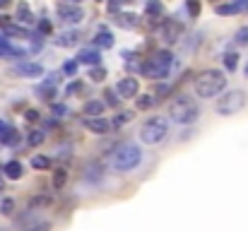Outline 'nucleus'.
I'll list each match as a JSON object with an SVG mask.
<instances>
[{
  "label": "nucleus",
  "mask_w": 248,
  "mask_h": 231,
  "mask_svg": "<svg viewBox=\"0 0 248 231\" xmlns=\"http://www.w3.org/2000/svg\"><path fill=\"white\" fill-rule=\"evenodd\" d=\"M224 87H227V77H224L222 70H215V68L202 70L200 75L193 79V89H195V94L202 96V99L219 96V94L224 92Z\"/></svg>",
  "instance_id": "1"
},
{
  "label": "nucleus",
  "mask_w": 248,
  "mask_h": 231,
  "mask_svg": "<svg viewBox=\"0 0 248 231\" xmlns=\"http://www.w3.org/2000/svg\"><path fill=\"white\" fill-rule=\"evenodd\" d=\"M169 116H171L176 123H181V125H190V123L198 121L200 108H198V104H195L193 96L178 94V96H173L171 104H169Z\"/></svg>",
  "instance_id": "2"
},
{
  "label": "nucleus",
  "mask_w": 248,
  "mask_h": 231,
  "mask_svg": "<svg viewBox=\"0 0 248 231\" xmlns=\"http://www.w3.org/2000/svg\"><path fill=\"white\" fill-rule=\"evenodd\" d=\"M171 65H173V53L162 48V51H155V53L142 63V70H140V73L145 77H150V79H164V77H169V73H171Z\"/></svg>",
  "instance_id": "3"
},
{
  "label": "nucleus",
  "mask_w": 248,
  "mask_h": 231,
  "mask_svg": "<svg viewBox=\"0 0 248 231\" xmlns=\"http://www.w3.org/2000/svg\"><path fill=\"white\" fill-rule=\"evenodd\" d=\"M140 161H142V152H140V147H138V145H133V142H123V145L113 152V156H111L113 169H116V171H121V173L133 171Z\"/></svg>",
  "instance_id": "4"
},
{
  "label": "nucleus",
  "mask_w": 248,
  "mask_h": 231,
  "mask_svg": "<svg viewBox=\"0 0 248 231\" xmlns=\"http://www.w3.org/2000/svg\"><path fill=\"white\" fill-rule=\"evenodd\" d=\"M166 133H169V123L162 116H155L140 125V140L145 145H159L166 138Z\"/></svg>",
  "instance_id": "5"
},
{
  "label": "nucleus",
  "mask_w": 248,
  "mask_h": 231,
  "mask_svg": "<svg viewBox=\"0 0 248 231\" xmlns=\"http://www.w3.org/2000/svg\"><path fill=\"white\" fill-rule=\"evenodd\" d=\"M244 106H246V92L232 89V92H224V96L217 99L215 111H217L219 116H234V113H239Z\"/></svg>",
  "instance_id": "6"
},
{
  "label": "nucleus",
  "mask_w": 248,
  "mask_h": 231,
  "mask_svg": "<svg viewBox=\"0 0 248 231\" xmlns=\"http://www.w3.org/2000/svg\"><path fill=\"white\" fill-rule=\"evenodd\" d=\"M58 19L63 24H80L84 19V10L80 5H73V2H61L58 5Z\"/></svg>",
  "instance_id": "7"
},
{
  "label": "nucleus",
  "mask_w": 248,
  "mask_h": 231,
  "mask_svg": "<svg viewBox=\"0 0 248 231\" xmlns=\"http://www.w3.org/2000/svg\"><path fill=\"white\" fill-rule=\"evenodd\" d=\"M181 34H183V24L181 22H176V19H164V24H162V29H159V36H162V41L164 44H176L178 39H181Z\"/></svg>",
  "instance_id": "8"
},
{
  "label": "nucleus",
  "mask_w": 248,
  "mask_h": 231,
  "mask_svg": "<svg viewBox=\"0 0 248 231\" xmlns=\"http://www.w3.org/2000/svg\"><path fill=\"white\" fill-rule=\"evenodd\" d=\"M116 94L121 99H135L140 94V82L135 77H123L118 84H116Z\"/></svg>",
  "instance_id": "9"
},
{
  "label": "nucleus",
  "mask_w": 248,
  "mask_h": 231,
  "mask_svg": "<svg viewBox=\"0 0 248 231\" xmlns=\"http://www.w3.org/2000/svg\"><path fill=\"white\" fill-rule=\"evenodd\" d=\"M215 12L217 15H241L248 12V0H232V2H217L215 5Z\"/></svg>",
  "instance_id": "10"
},
{
  "label": "nucleus",
  "mask_w": 248,
  "mask_h": 231,
  "mask_svg": "<svg viewBox=\"0 0 248 231\" xmlns=\"http://www.w3.org/2000/svg\"><path fill=\"white\" fill-rule=\"evenodd\" d=\"M15 73L19 77H41L44 75V68L39 63H31V61H22L15 65Z\"/></svg>",
  "instance_id": "11"
},
{
  "label": "nucleus",
  "mask_w": 248,
  "mask_h": 231,
  "mask_svg": "<svg viewBox=\"0 0 248 231\" xmlns=\"http://www.w3.org/2000/svg\"><path fill=\"white\" fill-rule=\"evenodd\" d=\"M84 125H87L92 133H96V135H104V133H108V130H111V121H108V118H104V116L87 118V121H84Z\"/></svg>",
  "instance_id": "12"
},
{
  "label": "nucleus",
  "mask_w": 248,
  "mask_h": 231,
  "mask_svg": "<svg viewBox=\"0 0 248 231\" xmlns=\"http://www.w3.org/2000/svg\"><path fill=\"white\" fill-rule=\"evenodd\" d=\"M78 63H82V65H89V68H94V65H101V56H99V51L96 48H82L80 53H78V58H75Z\"/></svg>",
  "instance_id": "13"
},
{
  "label": "nucleus",
  "mask_w": 248,
  "mask_h": 231,
  "mask_svg": "<svg viewBox=\"0 0 248 231\" xmlns=\"http://www.w3.org/2000/svg\"><path fill=\"white\" fill-rule=\"evenodd\" d=\"M2 173H5V178H10V181H19L22 173H24V169H22V164H19L17 159H10V161L2 166Z\"/></svg>",
  "instance_id": "14"
},
{
  "label": "nucleus",
  "mask_w": 248,
  "mask_h": 231,
  "mask_svg": "<svg viewBox=\"0 0 248 231\" xmlns=\"http://www.w3.org/2000/svg\"><path fill=\"white\" fill-rule=\"evenodd\" d=\"M78 41H80V31H63L58 39H56V44L58 46H63V48H70V46H78Z\"/></svg>",
  "instance_id": "15"
},
{
  "label": "nucleus",
  "mask_w": 248,
  "mask_h": 231,
  "mask_svg": "<svg viewBox=\"0 0 248 231\" xmlns=\"http://www.w3.org/2000/svg\"><path fill=\"white\" fill-rule=\"evenodd\" d=\"M113 44H116V39H113V34L106 31V29H99V34L94 36V46H99V48H111Z\"/></svg>",
  "instance_id": "16"
},
{
  "label": "nucleus",
  "mask_w": 248,
  "mask_h": 231,
  "mask_svg": "<svg viewBox=\"0 0 248 231\" xmlns=\"http://www.w3.org/2000/svg\"><path fill=\"white\" fill-rule=\"evenodd\" d=\"M104 101H96V99H92V101H87L84 104V113L89 116V118H94V116H101L104 113Z\"/></svg>",
  "instance_id": "17"
},
{
  "label": "nucleus",
  "mask_w": 248,
  "mask_h": 231,
  "mask_svg": "<svg viewBox=\"0 0 248 231\" xmlns=\"http://www.w3.org/2000/svg\"><path fill=\"white\" fill-rule=\"evenodd\" d=\"M17 19L24 22V24H34V15H31V10H29L27 2H19L17 5Z\"/></svg>",
  "instance_id": "18"
},
{
  "label": "nucleus",
  "mask_w": 248,
  "mask_h": 231,
  "mask_svg": "<svg viewBox=\"0 0 248 231\" xmlns=\"http://www.w3.org/2000/svg\"><path fill=\"white\" fill-rule=\"evenodd\" d=\"M116 24H118V27H125V29H135V27H138L140 22H138V15L128 12V15H118Z\"/></svg>",
  "instance_id": "19"
},
{
  "label": "nucleus",
  "mask_w": 248,
  "mask_h": 231,
  "mask_svg": "<svg viewBox=\"0 0 248 231\" xmlns=\"http://www.w3.org/2000/svg\"><path fill=\"white\" fill-rule=\"evenodd\" d=\"M234 44H236V46H244V48L248 46V24H244V27L236 29V34H234Z\"/></svg>",
  "instance_id": "20"
},
{
  "label": "nucleus",
  "mask_w": 248,
  "mask_h": 231,
  "mask_svg": "<svg viewBox=\"0 0 248 231\" xmlns=\"http://www.w3.org/2000/svg\"><path fill=\"white\" fill-rule=\"evenodd\" d=\"M222 63H224V68L232 73V70L239 68V56H236V53H224V56H222Z\"/></svg>",
  "instance_id": "21"
},
{
  "label": "nucleus",
  "mask_w": 248,
  "mask_h": 231,
  "mask_svg": "<svg viewBox=\"0 0 248 231\" xmlns=\"http://www.w3.org/2000/svg\"><path fill=\"white\" fill-rule=\"evenodd\" d=\"M145 12H147L150 17H159V15H162V2H159V0H147V2H145Z\"/></svg>",
  "instance_id": "22"
},
{
  "label": "nucleus",
  "mask_w": 248,
  "mask_h": 231,
  "mask_svg": "<svg viewBox=\"0 0 248 231\" xmlns=\"http://www.w3.org/2000/svg\"><path fill=\"white\" fill-rule=\"evenodd\" d=\"M36 94H39V99H44V101H53V96H56V87H48V84H41Z\"/></svg>",
  "instance_id": "23"
},
{
  "label": "nucleus",
  "mask_w": 248,
  "mask_h": 231,
  "mask_svg": "<svg viewBox=\"0 0 248 231\" xmlns=\"http://www.w3.org/2000/svg\"><path fill=\"white\" fill-rule=\"evenodd\" d=\"M138 99V108H142V111H147V108H152L155 104H157V99L152 96V94H145V96H135Z\"/></svg>",
  "instance_id": "24"
},
{
  "label": "nucleus",
  "mask_w": 248,
  "mask_h": 231,
  "mask_svg": "<svg viewBox=\"0 0 248 231\" xmlns=\"http://www.w3.org/2000/svg\"><path fill=\"white\" fill-rule=\"evenodd\" d=\"M44 140H46V135H44L41 130H31V133H29V138H27L29 147H39V145H44Z\"/></svg>",
  "instance_id": "25"
},
{
  "label": "nucleus",
  "mask_w": 248,
  "mask_h": 231,
  "mask_svg": "<svg viewBox=\"0 0 248 231\" xmlns=\"http://www.w3.org/2000/svg\"><path fill=\"white\" fill-rule=\"evenodd\" d=\"M78 65H80V63H78L75 58H70V61H65V63H63V75L75 77V75H78Z\"/></svg>",
  "instance_id": "26"
},
{
  "label": "nucleus",
  "mask_w": 248,
  "mask_h": 231,
  "mask_svg": "<svg viewBox=\"0 0 248 231\" xmlns=\"http://www.w3.org/2000/svg\"><path fill=\"white\" fill-rule=\"evenodd\" d=\"M106 104H108V106H118V104H121V96H118L113 89H106V92H104V106H106Z\"/></svg>",
  "instance_id": "27"
},
{
  "label": "nucleus",
  "mask_w": 248,
  "mask_h": 231,
  "mask_svg": "<svg viewBox=\"0 0 248 231\" xmlns=\"http://www.w3.org/2000/svg\"><path fill=\"white\" fill-rule=\"evenodd\" d=\"M2 145H7V147H17V145H19V133H17L15 128H10V133H7L5 140H2Z\"/></svg>",
  "instance_id": "28"
},
{
  "label": "nucleus",
  "mask_w": 248,
  "mask_h": 231,
  "mask_svg": "<svg viewBox=\"0 0 248 231\" xmlns=\"http://www.w3.org/2000/svg\"><path fill=\"white\" fill-rule=\"evenodd\" d=\"M186 10H188V15L193 19H198V15H200V0H186Z\"/></svg>",
  "instance_id": "29"
},
{
  "label": "nucleus",
  "mask_w": 248,
  "mask_h": 231,
  "mask_svg": "<svg viewBox=\"0 0 248 231\" xmlns=\"http://www.w3.org/2000/svg\"><path fill=\"white\" fill-rule=\"evenodd\" d=\"M128 121H133V111H121V113L111 121V125H123V123H128Z\"/></svg>",
  "instance_id": "30"
},
{
  "label": "nucleus",
  "mask_w": 248,
  "mask_h": 231,
  "mask_svg": "<svg viewBox=\"0 0 248 231\" xmlns=\"http://www.w3.org/2000/svg\"><path fill=\"white\" fill-rule=\"evenodd\" d=\"M31 166L34 169H51V156H34Z\"/></svg>",
  "instance_id": "31"
},
{
  "label": "nucleus",
  "mask_w": 248,
  "mask_h": 231,
  "mask_svg": "<svg viewBox=\"0 0 248 231\" xmlns=\"http://www.w3.org/2000/svg\"><path fill=\"white\" fill-rule=\"evenodd\" d=\"M89 178H92V181H99V178H101V166H99V164H89V166H87V181H89Z\"/></svg>",
  "instance_id": "32"
},
{
  "label": "nucleus",
  "mask_w": 248,
  "mask_h": 231,
  "mask_svg": "<svg viewBox=\"0 0 248 231\" xmlns=\"http://www.w3.org/2000/svg\"><path fill=\"white\" fill-rule=\"evenodd\" d=\"M89 77H92L94 82H101V79L106 77V68H101V65H94V68H89Z\"/></svg>",
  "instance_id": "33"
},
{
  "label": "nucleus",
  "mask_w": 248,
  "mask_h": 231,
  "mask_svg": "<svg viewBox=\"0 0 248 231\" xmlns=\"http://www.w3.org/2000/svg\"><path fill=\"white\" fill-rule=\"evenodd\" d=\"M0 212H2V215H7V217H10V215H12V212H15V200H12V198H5V200H2V202H0Z\"/></svg>",
  "instance_id": "34"
},
{
  "label": "nucleus",
  "mask_w": 248,
  "mask_h": 231,
  "mask_svg": "<svg viewBox=\"0 0 248 231\" xmlns=\"http://www.w3.org/2000/svg\"><path fill=\"white\" fill-rule=\"evenodd\" d=\"M51 31H53V24H51L48 19H41V22H39V31H36V34H41V36H44V34H51Z\"/></svg>",
  "instance_id": "35"
},
{
  "label": "nucleus",
  "mask_w": 248,
  "mask_h": 231,
  "mask_svg": "<svg viewBox=\"0 0 248 231\" xmlns=\"http://www.w3.org/2000/svg\"><path fill=\"white\" fill-rule=\"evenodd\" d=\"M24 118H27L29 123H36V121H39V111H36V108H29V111L24 113Z\"/></svg>",
  "instance_id": "36"
},
{
  "label": "nucleus",
  "mask_w": 248,
  "mask_h": 231,
  "mask_svg": "<svg viewBox=\"0 0 248 231\" xmlns=\"http://www.w3.org/2000/svg\"><path fill=\"white\" fill-rule=\"evenodd\" d=\"M10 128H12V125H10V123H7V121H0V142H2V140H5V135H7V133H10Z\"/></svg>",
  "instance_id": "37"
},
{
  "label": "nucleus",
  "mask_w": 248,
  "mask_h": 231,
  "mask_svg": "<svg viewBox=\"0 0 248 231\" xmlns=\"http://www.w3.org/2000/svg\"><path fill=\"white\" fill-rule=\"evenodd\" d=\"M75 92H82V84H80V82H73V84L68 87V94H75Z\"/></svg>",
  "instance_id": "38"
},
{
  "label": "nucleus",
  "mask_w": 248,
  "mask_h": 231,
  "mask_svg": "<svg viewBox=\"0 0 248 231\" xmlns=\"http://www.w3.org/2000/svg\"><path fill=\"white\" fill-rule=\"evenodd\" d=\"M121 2H123V0H108V10H111V12H118Z\"/></svg>",
  "instance_id": "39"
},
{
  "label": "nucleus",
  "mask_w": 248,
  "mask_h": 231,
  "mask_svg": "<svg viewBox=\"0 0 248 231\" xmlns=\"http://www.w3.org/2000/svg\"><path fill=\"white\" fill-rule=\"evenodd\" d=\"M12 24V19L10 17H5V15H0V29H7Z\"/></svg>",
  "instance_id": "40"
},
{
  "label": "nucleus",
  "mask_w": 248,
  "mask_h": 231,
  "mask_svg": "<svg viewBox=\"0 0 248 231\" xmlns=\"http://www.w3.org/2000/svg\"><path fill=\"white\" fill-rule=\"evenodd\" d=\"M27 231H48V224L44 222V224H36V227H29Z\"/></svg>",
  "instance_id": "41"
},
{
  "label": "nucleus",
  "mask_w": 248,
  "mask_h": 231,
  "mask_svg": "<svg viewBox=\"0 0 248 231\" xmlns=\"http://www.w3.org/2000/svg\"><path fill=\"white\" fill-rule=\"evenodd\" d=\"M63 181H65V171H58L56 173V185H63Z\"/></svg>",
  "instance_id": "42"
},
{
  "label": "nucleus",
  "mask_w": 248,
  "mask_h": 231,
  "mask_svg": "<svg viewBox=\"0 0 248 231\" xmlns=\"http://www.w3.org/2000/svg\"><path fill=\"white\" fill-rule=\"evenodd\" d=\"M53 111H56L58 116H63V113H65V106H53Z\"/></svg>",
  "instance_id": "43"
},
{
  "label": "nucleus",
  "mask_w": 248,
  "mask_h": 231,
  "mask_svg": "<svg viewBox=\"0 0 248 231\" xmlns=\"http://www.w3.org/2000/svg\"><path fill=\"white\" fill-rule=\"evenodd\" d=\"M7 2H10V0H0V7H5V5H7Z\"/></svg>",
  "instance_id": "44"
},
{
  "label": "nucleus",
  "mask_w": 248,
  "mask_h": 231,
  "mask_svg": "<svg viewBox=\"0 0 248 231\" xmlns=\"http://www.w3.org/2000/svg\"><path fill=\"white\" fill-rule=\"evenodd\" d=\"M2 185H5V181H2V176H0V190H2Z\"/></svg>",
  "instance_id": "45"
},
{
  "label": "nucleus",
  "mask_w": 248,
  "mask_h": 231,
  "mask_svg": "<svg viewBox=\"0 0 248 231\" xmlns=\"http://www.w3.org/2000/svg\"><path fill=\"white\" fill-rule=\"evenodd\" d=\"M65 2H73V5H78V2H80V0H65Z\"/></svg>",
  "instance_id": "46"
},
{
  "label": "nucleus",
  "mask_w": 248,
  "mask_h": 231,
  "mask_svg": "<svg viewBox=\"0 0 248 231\" xmlns=\"http://www.w3.org/2000/svg\"><path fill=\"white\" fill-rule=\"evenodd\" d=\"M246 77H248V63H246Z\"/></svg>",
  "instance_id": "47"
},
{
  "label": "nucleus",
  "mask_w": 248,
  "mask_h": 231,
  "mask_svg": "<svg viewBox=\"0 0 248 231\" xmlns=\"http://www.w3.org/2000/svg\"><path fill=\"white\" fill-rule=\"evenodd\" d=\"M212 2H219V0H212Z\"/></svg>",
  "instance_id": "48"
}]
</instances>
